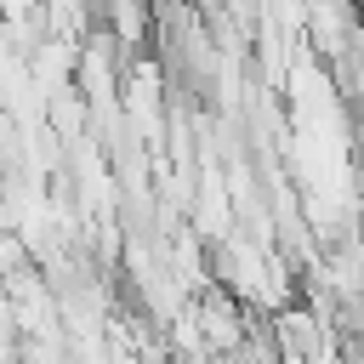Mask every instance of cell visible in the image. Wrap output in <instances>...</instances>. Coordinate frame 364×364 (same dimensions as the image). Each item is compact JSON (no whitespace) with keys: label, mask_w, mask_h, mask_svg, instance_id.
<instances>
[{"label":"cell","mask_w":364,"mask_h":364,"mask_svg":"<svg viewBox=\"0 0 364 364\" xmlns=\"http://www.w3.org/2000/svg\"><path fill=\"white\" fill-rule=\"evenodd\" d=\"M193 318H199V330H205V347H239V336H245V324H239V301H228L222 290H210L199 307H193Z\"/></svg>","instance_id":"cell-1"},{"label":"cell","mask_w":364,"mask_h":364,"mask_svg":"<svg viewBox=\"0 0 364 364\" xmlns=\"http://www.w3.org/2000/svg\"><path fill=\"white\" fill-rule=\"evenodd\" d=\"M46 119H51L57 131H68V136L85 125V102L74 97V85H63V91H51V97H46Z\"/></svg>","instance_id":"cell-2"},{"label":"cell","mask_w":364,"mask_h":364,"mask_svg":"<svg viewBox=\"0 0 364 364\" xmlns=\"http://www.w3.org/2000/svg\"><path fill=\"white\" fill-rule=\"evenodd\" d=\"M114 364H136V358H114Z\"/></svg>","instance_id":"cell-3"}]
</instances>
